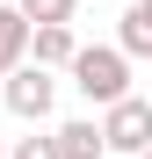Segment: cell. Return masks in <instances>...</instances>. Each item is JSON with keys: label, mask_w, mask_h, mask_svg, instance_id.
<instances>
[{"label": "cell", "mask_w": 152, "mask_h": 159, "mask_svg": "<svg viewBox=\"0 0 152 159\" xmlns=\"http://www.w3.org/2000/svg\"><path fill=\"white\" fill-rule=\"evenodd\" d=\"M65 72H72V87H80L94 109H109L116 94H131V58H123L116 43H80L65 58Z\"/></svg>", "instance_id": "obj_1"}, {"label": "cell", "mask_w": 152, "mask_h": 159, "mask_svg": "<svg viewBox=\"0 0 152 159\" xmlns=\"http://www.w3.org/2000/svg\"><path fill=\"white\" fill-rule=\"evenodd\" d=\"M0 80H7V116H22V123H44V116H51V101H58V80H51V65L22 58V65H7Z\"/></svg>", "instance_id": "obj_2"}, {"label": "cell", "mask_w": 152, "mask_h": 159, "mask_svg": "<svg viewBox=\"0 0 152 159\" xmlns=\"http://www.w3.org/2000/svg\"><path fill=\"white\" fill-rule=\"evenodd\" d=\"M101 138H109V152H145L152 145V101L145 94H116L109 109H101Z\"/></svg>", "instance_id": "obj_3"}, {"label": "cell", "mask_w": 152, "mask_h": 159, "mask_svg": "<svg viewBox=\"0 0 152 159\" xmlns=\"http://www.w3.org/2000/svg\"><path fill=\"white\" fill-rule=\"evenodd\" d=\"M72 51H80V36H72V22H29V58L58 72Z\"/></svg>", "instance_id": "obj_4"}, {"label": "cell", "mask_w": 152, "mask_h": 159, "mask_svg": "<svg viewBox=\"0 0 152 159\" xmlns=\"http://www.w3.org/2000/svg\"><path fill=\"white\" fill-rule=\"evenodd\" d=\"M51 138H58V159H101V152H109V138H101V123H87V116L58 123Z\"/></svg>", "instance_id": "obj_5"}, {"label": "cell", "mask_w": 152, "mask_h": 159, "mask_svg": "<svg viewBox=\"0 0 152 159\" xmlns=\"http://www.w3.org/2000/svg\"><path fill=\"white\" fill-rule=\"evenodd\" d=\"M116 51H123V58H152V15L138 7V0H131L123 22H116Z\"/></svg>", "instance_id": "obj_6"}, {"label": "cell", "mask_w": 152, "mask_h": 159, "mask_svg": "<svg viewBox=\"0 0 152 159\" xmlns=\"http://www.w3.org/2000/svg\"><path fill=\"white\" fill-rule=\"evenodd\" d=\"M29 58V15L22 7H0V72Z\"/></svg>", "instance_id": "obj_7"}, {"label": "cell", "mask_w": 152, "mask_h": 159, "mask_svg": "<svg viewBox=\"0 0 152 159\" xmlns=\"http://www.w3.org/2000/svg\"><path fill=\"white\" fill-rule=\"evenodd\" d=\"M22 15L29 22H72V7H80V0H15Z\"/></svg>", "instance_id": "obj_8"}, {"label": "cell", "mask_w": 152, "mask_h": 159, "mask_svg": "<svg viewBox=\"0 0 152 159\" xmlns=\"http://www.w3.org/2000/svg\"><path fill=\"white\" fill-rule=\"evenodd\" d=\"M7 159H58V138H15Z\"/></svg>", "instance_id": "obj_9"}, {"label": "cell", "mask_w": 152, "mask_h": 159, "mask_svg": "<svg viewBox=\"0 0 152 159\" xmlns=\"http://www.w3.org/2000/svg\"><path fill=\"white\" fill-rule=\"evenodd\" d=\"M138 7H145V15H152V0H138Z\"/></svg>", "instance_id": "obj_10"}, {"label": "cell", "mask_w": 152, "mask_h": 159, "mask_svg": "<svg viewBox=\"0 0 152 159\" xmlns=\"http://www.w3.org/2000/svg\"><path fill=\"white\" fill-rule=\"evenodd\" d=\"M138 159H152V145H145V152H138Z\"/></svg>", "instance_id": "obj_11"}, {"label": "cell", "mask_w": 152, "mask_h": 159, "mask_svg": "<svg viewBox=\"0 0 152 159\" xmlns=\"http://www.w3.org/2000/svg\"><path fill=\"white\" fill-rule=\"evenodd\" d=\"M0 159H7V145H0Z\"/></svg>", "instance_id": "obj_12"}, {"label": "cell", "mask_w": 152, "mask_h": 159, "mask_svg": "<svg viewBox=\"0 0 152 159\" xmlns=\"http://www.w3.org/2000/svg\"><path fill=\"white\" fill-rule=\"evenodd\" d=\"M145 101H152V87H145Z\"/></svg>", "instance_id": "obj_13"}]
</instances>
